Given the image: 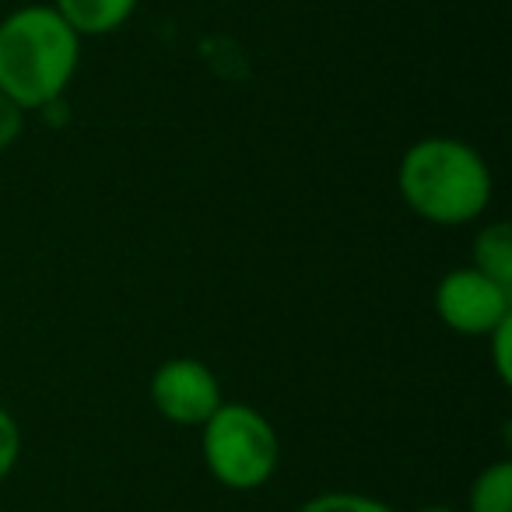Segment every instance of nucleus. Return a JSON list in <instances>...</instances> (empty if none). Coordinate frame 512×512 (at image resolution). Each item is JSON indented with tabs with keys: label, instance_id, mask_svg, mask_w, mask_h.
I'll use <instances>...</instances> for the list:
<instances>
[{
	"label": "nucleus",
	"instance_id": "nucleus-1",
	"mask_svg": "<svg viewBox=\"0 0 512 512\" xmlns=\"http://www.w3.org/2000/svg\"><path fill=\"white\" fill-rule=\"evenodd\" d=\"M81 64V36L53 4H25L0 22V92L15 106L46 109Z\"/></svg>",
	"mask_w": 512,
	"mask_h": 512
},
{
	"label": "nucleus",
	"instance_id": "nucleus-2",
	"mask_svg": "<svg viewBox=\"0 0 512 512\" xmlns=\"http://www.w3.org/2000/svg\"><path fill=\"white\" fill-rule=\"evenodd\" d=\"M404 204L432 225H470L491 204L495 179L477 148L460 137H421L397 169Z\"/></svg>",
	"mask_w": 512,
	"mask_h": 512
},
{
	"label": "nucleus",
	"instance_id": "nucleus-3",
	"mask_svg": "<svg viewBox=\"0 0 512 512\" xmlns=\"http://www.w3.org/2000/svg\"><path fill=\"white\" fill-rule=\"evenodd\" d=\"M200 453L211 477L228 491H256L274 477L281 463V439L267 414L239 400L221 407L200 425Z\"/></svg>",
	"mask_w": 512,
	"mask_h": 512
},
{
	"label": "nucleus",
	"instance_id": "nucleus-4",
	"mask_svg": "<svg viewBox=\"0 0 512 512\" xmlns=\"http://www.w3.org/2000/svg\"><path fill=\"white\" fill-rule=\"evenodd\" d=\"M435 313L453 334L488 337L498 323L512 320V288L491 281L477 267H456L435 285Z\"/></svg>",
	"mask_w": 512,
	"mask_h": 512
},
{
	"label": "nucleus",
	"instance_id": "nucleus-5",
	"mask_svg": "<svg viewBox=\"0 0 512 512\" xmlns=\"http://www.w3.org/2000/svg\"><path fill=\"white\" fill-rule=\"evenodd\" d=\"M151 407L162 414L169 425L200 428L221 407V383L211 365L200 358H165L148 383Z\"/></svg>",
	"mask_w": 512,
	"mask_h": 512
},
{
	"label": "nucleus",
	"instance_id": "nucleus-6",
	"mask_svg": "<svg viewBox=\"0 0 512 512\" xmlns=\"http://www.w3.org/2000/svg\"><path fill=\"white\" fill-rule=\"evenodd\" d=\"M53 8L85 39V36H109L120 25H127L137 8V0H53Z\"/></svg>",
	"mask_w": 512,
	"mask_h": 512
},
{
	"label": "nucleus",
	"instance_id": "nucleus-7",
	"mask_svg": "<svg viewBox=\"0 0 512 512\" xmlns=\"http://www.w3.org/2000/svg\"><path fill=\"white\" fill-rule=\"evenodd\" d=\"M470 256L481 274H488L491 281L512 288V228L509 221H488L477 228L474 242H470Z\"/></svg>",
	"mask_w": 512,
	"mask_h": 512
},
{
	"label": "nucleus",
	"instance_id": "nucleus-8",
	"mask_svg": "<svg viewBox=\"0 0 512 512\" xmlns=\"http://www.w3.org/2000/svg\"><path fill=\"white\" fill-rule=\"evenodd\" d=\"M467 512H512V463L495 460L474 477Z\"/></svg>",
	"mask_w": 512,
	"mask_h": 512
},
{
	"label": "nucleus",
	"instance_id": "nucleus-9",
	"mask_svg": "<svg viewBox=\"0 0 512 512\" xmlns=\"http://www.w3.org/2000/svg\"><path fill=\"white\" fill-rule=\"evenodd\" d=\"M295 512H397L383 498L362 495V491H323V495L302 502Z\"/></svg>",
	"mask_w": 512,
	"mask_h": 512
},
{
	"label": "nucleus",
	"instance_id": "nucleus-10",
	"mask_svg": "<svg viewBox=\"0 0 512 512\" xmlns=\"http://www.w3.org/2000/svg\"><path fill=\"white\" fill-rule=\"evenodd\" d=\"M18 460H22V428L8 407H0V481H8Z\"/></svg>",
	"mask_w": 512,
	"mask_h": 512
},
{
	"label": "nucleus",
	"instance_id": "nucleus-11",
	"mask_svg": "<svg viewBox=\"0 0 512 512\" xmlns=\"http://www.w3.org/2000/svg\"><path fill=\"white\" fill-rule=\"evenodd\" d=\"M488 344H491V358H495V372L505 386L512 383V358H509V348H512V320L498 323L495 330L488 334Z\"/></svg>",
	"mask_w": 512,
	"mask_h": 512
},
{
	"label": "nucleus",
	"instance_id": "nucleus-12",
	"mask_svg": "<svg viewBox=\"0 0 512 512\" xmlns=\"http://www.w3.org/2000/svg\"><path fill=\"white\" fill-rule=\"evenodd\" d=\"M22 130H25V109L15 106L8 95L0 92V151H8L22 137Z\"/></svg>",
	"mask_w": 512,
	"mask_h": 512
},
{
	"label": "nucleus",
	"instance_id": "nucleus-13",
	"mask_svg": "<svg viewBox=\"0 0 512 512\" xmlns=\"http://www.w3.org/2000/svg\"><path fill=\"white\" fill-rule=\"evenodd\" d=\"M418 512H456L453 505H425V509H418Z\"/></svg>",
	"mask_w": 512,
	"mask_h": 512
}]
</instances>
